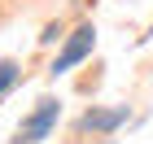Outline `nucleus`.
<instances>
[{
  "instance_id": "f257e3e1",
  "label": "nucleus",
  "mask_w": 153,
  "mask_h": 144,
  "mask_svg": "<svg viewBox=\"0 0 153 144\" xmlns=\"http://www.w3.org/2000/svg\"><path fill=\"white\" fill-rule=\"evenodd\" d=\"M57 114H61V105L53 100V96H48V100H39V105H35V114H31V118L18 127V140H13V144H39L48 131H53Z\"/></svg>"
},
{
  "instance_id": "f03ea898",
  "label": "nucleus",
  "mask_w": 153,
  "mask_h": 144,
  "mask_svg": "<svg viewBox=\"0 0 153 144\" xmlns=\"http://www.w3.org/2000/svg\"><path fill=\"white\" fill-rule=\"evenodd\" d=\"M92 39H96V31H92V26H79V31L66 39V48L57 52V61H53V74H66L70 66H79V61L92 52Z\"/></svg>"
},
{
  "instance_id": "7ed1b4c3",
  "label": "nucleus",
  "mask_w": 153,
  "mask_h": 144,
  "mask_svg": "<svg viewBox=\"0 0 153 144\" xmlns=\"http://www.w3.org/2000/svg\"><path fill=\"white\" fill-rule=\"evenodd\" d=\"M123 122H127V105H118V109H88L79 118V127L83 131H114Z\"/></svg>"
},
{
  "instance_id": "20e7f679",
  "label": "nucleus",
  "mask_w": 153,
  "mask_h": 144,
  "mask_svg": "<svg viewBox=\"0 0 153 144\" xmlns=\"http://www.w3.org/2000/svg\"><path fill=\"white\" fill-rule=\"evenodd\" d=\"M13 79H18V66H13V61H4V66H0V96L13 87Z\"/></svg>"
}]
</instances>
